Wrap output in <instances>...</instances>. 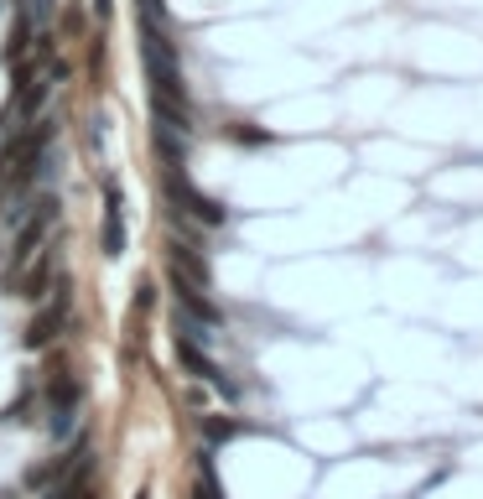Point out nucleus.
Instances as JSON below:
<instances>
[{"label":"nucleus","mask_w":483,"mask_h":499,"mask_svg":"<svg viewBox=\"0 0 483 499\" xmlns=\"http://www.w3.org/2000/svg\"><path fill=\"white\" fill-rule=\"evenodd\" d=\"M32 52V16H26V5L16 11V26H11V42H5V58L16 62V58H26Z\"/></svg>","instance_id":"obj_13"},{"label":"nucleus","mask_w":483,"mask_h":499,"mask_svg":"<svg viewBox=\"0 0 483 499\" xmlns=\"http://www.w3.org/2000/svg\"><path fill=\"white\" fill-rule=\"evenodd\" d=\"M167 250H172V276H182V281H192V287L209 291V281H213V276H209V260H203L192 245H182V240H172Z\"/></svg>","instance_id":"obj_9"},{"label":"nucleus","mask_w":483,"mask_h":499,"mask_svg":"<svg viewBox=\"0 0 483 499\" xmlns=\"http://www.w3.org/2000/svg\"><path fill=\"white\" fill-rule=\"evenodd\" d=\"M84 457H88V442L79 437V442H73V453H58L52 463H37V468L26 474V489H37V494H47V489H52V484H63V478L73 474V468L84 463Z\"/></svg>","instance_id":"obj_4"},{"label":"nucleus","mask_w":483,"mask_h":499,"mask_svg":"<svg viewBox=\"0 0 483 499\" xmlns=\"http://www.w3.org/2000/svg\"><path fill=\"white\" fill-rule=\"evenodd\" d=\"M177 364L188 374H198V380H209V385H218L224 395H234V385L218 374V364H213L209 353H203V344H192V338H177Z\"/></svg>","instance_id":"obj_7"},{"label":"nucleus","mask_w":483,"mask_h":499,"mask_svg":"<svg viewBox=\"0 0 483 499\" xmlns=\"http://www.w3.org/2000/svg\"><path fill=\"white\" fill-rule=\"evenodd\" d=\"M105 255H125V213H120V183H105Z\"/></svg>","instance_id":"obj_8"},{"label":"nucleus","mask_w":483,"mask_h":499,"mask_svg":"<svg viewBox=\"0 0 483 499\" xmlns=\"http://www.w3.org/2000/svg\"><path fill=\"white\" fill-rule=\"evenodd\" d=\"M162 193H167V203H177L182 213H192L198 224H209V229L229 224V208L218 203V198H209V193H198V187L188 183L182 166H177V172H162Z\"/></svg>","instance_id":"obj_1"},{"label":"nucleus","mask_w":483,"mask_h":499,"mask_svg":"<svg viewBox=\"0 0 483 499\" xmlns=\"http://www.w3.org/2000/svg\"><path fill=\"white\" fill-rule=\"evenodd\" d=\"M192 499H224V484H218V474H213V453H209V447L198 453V484H192Z\"/></svg>","instance_id":"obj_12"},{"label":"nucleus","mask_w":483,"mask_h":499,"mask_svg":"<svg viewBox=\"0 0 483 499\" xmlns=\"http://www.w3.org/2000/svg\"><path fill=\"white\" fill-rule=\"evenodd\" d=\"M156 307V287H146V281H141V287H135V302H130V312H151Z\"/></svg>","instance_id":"obj_17"},{"label":"nucleus","mask_w":483,"mask_h":499,"mask_svg":"<svg viewBox=\"0 0 483 499\" xmlns=\"http://www.w3.org/2000/svg\"><path fill=\"white\" fill-rule=\"evenodd\" d=\"M229 136L239 146H265V141H271V136H265V130H255V125H229Z\"/></svg>","instance_id":"obj_16"},{"label":"nucleus","mask_w":483,"mask_h":499,"mask_svg":"<svg viewBox=\"0 0 483 499\" xmlns=\"http://www.w3.org/2000/svg\"><path fill=\"white\" fill-rule=\"evenodd\" d=\"M135 499H146V494H135Z\"/></svg>","instance_id":"obj_18"},{"label":"nucleus","mask_w":483,"mask_h":499,"mask_svg":"<svg viewBox=\"0 0 483 499\" xmlns=\"http://www.w3.org/2000/svg\"><path fill=\"white\" fill-rule=\"evenodd\" d=\"M63 323H68V291H58V302H47V307L26 323L22 344H26V349H47V344L63 333Z\"/></svg>","instance_id":"obj_5"},{"label":"nucleus","mask_w":483,"mask_h":499,"mask_svg":"<svg viewBox=\"0 0 483 499\" xmlns=\"http://www.w3.org/2000/svg\"><path fill=\"white\" fill-rule=\"evenodd\" d=\"M203 437H209V447H218V442L239 437V421H229V416H209V421H203Z\"/></svg>","instance_id":"obj_15"},{"label":"nucleus","mask_w":483,"mask_h":499,"mask_svg":"<svg viewBox=\"0 0 483 499\" xmlns=\"http://www.w3.org/2000/svg\"><path fill=\"white\" fill-rule=\"evenodd\" d=\"M79 400H84V385H79L73 374H52V380H47V432H52V437H73Z\"/></svg>","instance_id":"obj_3"},{"label":"nucleus","mask_w":483,"mask_h":499,"mask_svg":"<svg viewBox=\"0 0 483 499\" xmlns=\"http://www.w3.org/2000/svg\"><path fill=\"white\" fill-rule=\"evenodd\" d=\"M47 281H52V266H47V260H37V266L26 270V281H22V297H26V302H37V297H42V291H47Z\"/></svg>","instance_id":"obj_14"},{"label":"nucleus","mask_w":483,"mask_h":499,"mask_svg":"<svg viewBox=\"0 0 483 499\" xmlns=\"http://www.w3.org/2000/svg\"><path fill=\"white\" fill-rule=\"evenodd\" d=\"M42 499H99V494H94V463L84 457V463H79V468H73L63 484H52Z\"/></svg>","instance_id":"obj_10"},{"label":"nucleus","mask_w":483,"mask_h":499,"mask_svg":"<svg viewBox=\"0 0 483 499\" xmlns=\"http://www.w3.org/2000/svg\"><path fill=\"white\" fill-rule=\"evenodd\" d=\"M156 156H162L167 172H177L182 156H188V136H177V130H162V125H156Z\"/></svg>","instance_id":"obj_11"},{"label":"nucleus","mask_w":483,"mask_h":499,"mask_svg":"<svg viewBox=\"0 0 483 499\" xmlns=\"http://www.w3.org/2000/svg\"><path fill=\"white\" fill-rule=\"evenodd\" d=\"M52 213H58V203H52V198H42L37 208H26V224H22V234H16V250H11V270H5V287H16V276H22L26 266H32L37 245H42L47 229H52Z\"/></svg>","instance_id":"obj_2"},{"label":"nucleus","mask_w":483,"mask_h":499,"mask_svg":"<svg viewBox=\"0 0 483 499\" xmlns=\"http://www.w3.org/2000/svg\"><path fill=\"white\" fill-rule=\"evenodd\" d=\"M172 291H177V312H182V317L203 323V328H218V317H224V312L203 297V287H192V281H182V276H172Z\"/></svg>","instance_id":"obj_6"}]
</instances>
